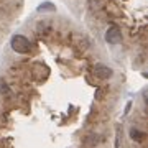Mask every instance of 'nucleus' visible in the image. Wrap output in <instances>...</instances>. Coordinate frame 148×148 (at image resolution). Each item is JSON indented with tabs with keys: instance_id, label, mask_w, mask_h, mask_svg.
<instances>
[{
	"instance_id": "obj_1",
	"label": "nucleus",
	"mask_w": 148,
	"mask_h": 148,
	"mask_svg": "<svg viewBox=\"0 0 148 148\" xmlns=\"http://www.w3.org/2000/svg\"><path fill=\"white\" fill-rule=\"evenodd\" d=\"M10 46L15 53L27 54L32 49V43H30V40L27 36H23V35H13L10 40Z\"/></svg>"
},
{
	"instance_id": "obj_2",
	"label": "nucleus",
	"mask_w": 148,
	"mask_h": 148,
	"mask_svg": "<svg viewBox=\"0 0 148 148\" xmlns=\"http://www.w3.org/2000/svg\"><path fill=\"white\" fill-rule=\"evenodd\" d=\"M106 41L109 45H119L122 43V33L119 30V27H110L106 32Z\"/></svg>"
},
{
	"instance_id": "obj_3",
	"label": "nucleus",
	"mask_w": 148,
	"mask_h": 148,
	"mask_svg": "<svg viewBox=\"0 0 148 148\" xmlns=\"http://www.w3.org/2000/svg\"><path fill=\"white\" fill-rule=\"evenodd\" d=\"M94 74L99 77V79H109V77H112L114 71H112V68H109V66L97 64V66L94 68Z\"/></svg>"
},
{
	"instance_id": "obj_4",
	"label": "nucleus",
	"mask_w": 148,
	"mask_h": 148,
	"mask_svg": "<svg viewBox=\"0 0 148 148\" xmlns=\"http://www.w3.org/2000/svg\"><path fill=\"white\" fill-rule=\"evenodd\" d=\"M145 137H147V135H145L143 132H140L138 128H130V138H132V140H135V142L140 143V142L145 140Z\"/></svg>"
},
{
	"instance_id": "obj_5",
	"label": "nucleus",
	"mask_w": 148,
	"mask_h": 148,
	"mask_svg": "<svg viewBox=\"0 0 148 148\" xmlns=\"http://www.w3.org/2000/svg\"><path fill=\"white\" fill-rule=\"evenodd\" d=\"M43 10H56V7L51 3V2H45V3H41V5L38 7V12H43Z\"/></svg>"
}]
</instances>
